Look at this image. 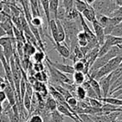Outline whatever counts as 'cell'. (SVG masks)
<instances>
[{"instance_id": "33", "label": "cell", "mask_w": 122, "mask_h": 122, "mask_svg": "<svg viewBox=\"0 0 122 122\" xmlns=\"http://www.w3.org/2000/svg\"><path fill=\"white\" fill-rule=\"evenodd\" d=\"M32 68L34 72H41L44 70V65L43 63H34Z\"/></svg>"}, {"instance_id": "21", "label": "cell", "mask_w": 122, "mask_h": 122, "mask_svg": "<svg viewBox=\"0 0 122 122\" xmlns=\"http://www.w3.org/2000/svg\"><path fill=\"white\" fill-rule=\"evenodd\" d=\"M75 96L79 99L80 100H85L86 99V91H85V88L82 85H78L75 88Z\"/></svg>"}, {"instance_id": "3", "label": "cell", "mask_w": 122, "mask_h": 122, "mask_svg": "<svg viewBox=\"0 0 122 122\" xmlns=\"http://www.w3.org/2000/svg\"><path fill=\"white\" fill-rule=\"evenodd\" d=\"M92 5L95 14H103L106 16H110V14L116 8H119L115 5L112 0H95Z\"/></svg>"}, {"instance_id": "23", "label": "cell", "mask_w": 122, "mask_h": 122, "mask_svg": "<svg viewBox=\"0 0 122 122\" xmlns=\"http://www.w3.org/2000/svg\"><path fill=\"white\" fill-rule=\"evenodd\" d=\"M74 6L75 9L78 11L80 14H81L85 9H86L90 5L86 4L83 0H74Z\"/></svg>"}, {"instance_id": "24", "label": "cell", "mask_w": 122, "mask_h": 122, "mask_svg": "<svg viewBox=\"0 0 122 122\" xmlns=\"http://www.w3.org/2000/svg\"><path fill=\"white\" fill-rule=\"evenodd\" d=\"M65 19H67V20H76L77 19L80 18V13L75 8H73L65 14Z\"/></svg>"}, {"instance_id": "37", "label": "cell", "mask_w": 122, "mask_h": 122, "mask_svg": "<svg viewBox=\"0 0 122 122\" xmlns=\"http://www.w3.org/2000/svg\"><path fill=\"white\" fill-rule=\"evenodd\" d=\"M84 2L86 4H88V5H92V4H94V2H95V0H83Z\"/></svg>"}, {"instance_id": "11", "label": "cell", "mask_w": 122, "mask_h": 122, "mask_svg": "<svg viewBox=\"0 0 122 122\" xmlns=\"http://www.w3.org/2000/svg\"><path fill=\"white\" fill-rule=\"evenodd\" d=\"M87 75V77H88L87 81H88V83L90 84V85L91 86V88L95 90V94H96L98 99L101 98L102 93H101V90H100V84H99V81L95 80V79L90 77L89 75Z\"/></svg>"}, {"instance_id": "35", "label": "cell", "mask_w": 122, "mask_h": 122, "mask_svg": "<svg viewBox=\"0 0 122 122\" xmlns=\"http://www.w3.org/2000/svg\"><path fill=\"white\" fill-rule=\"evenodd\" d=\"M6 100H7V98H6L5 93H4V90H1V91H0V102L4 103Z\"/></svg>"}, {"instance_id": "38", "label": "cell", "mask_w": 122, "mask_h": 122, "mask_svg": "<svg viewBox=\"0 0 122 122\" xmlns=\"http://www.w3.org/2000/svg\"><path fill=\"white\" fill-rule=\"evenodd\" d=\"M3 105H4V103H2V102H0V115L3 113V110H4V107H3Z\"/></svg>"}, {"instance_id": "5", "label": "cell", "mask_w": 122, "mask_h": 122, "mask_svg": "<svg viewBox=\"0 0 122 122\" xmlns=\"http://www.w3.org/2000/svg\"><path fill=\"white\" fill-rule=\"evenodd\" d=\"M92 26H93V29H94V34H95V38H96V40L98 42L99 45L101 46L102 44L105 42V32H104V28L99 24V22L95 19L93 22L91 23Z\"/></svg>"}, {"instance_id": "19", "label": "cell", "mask_w": 122, "mask_h": 122, "mask_svg": "<svg viewBox=\"0 0 122 122\" xmlns=\"http://www.w3.org/2000/svg\"><path fill=\"white\" fill-rule=\"evenodd\" d=\"M74 84L77 85H81L85 81V75L82 72L75 71L73 74Z\"/></svg>"}, {"instance_id": "4", "label": "cell", "mask_w": 122, "mask_h": 122, "mask_svg": "<svg viewBox=\"0 0 122 122\" xmlns=\"http://www.w3.org/2000/svg\"><path fill=\"white\" fill-rule=\"evenodd\" d=\"M46 64H47V67H48V69H49V71L50 80L53 82V83H55V84H54V85H62L63 84H73L72 80H70L67 75H65L64 73L59 71V70H56L55 68L51 66L47 61H46Z\"/></svg>"}, {"instance_id": "9", "label": "cell", "mask_w": 122, "mask_h": 122, "mask_svg": "<svg viewBox=\"0 0 122 122\" xmlns=\"http://www.w3.org/2000/svg\"><path fill=\"white\" fill-rule=\"evenodd\" d=\"M3 90H4V93H5L6 98H7L8 102L9 103V105H10L11 106L15 105L16 101L18 100L17 95H16L14 90L11 87V85H9L8 81H7V84H6V86L4 87V89Z\"/></svg>"}, {"instance_id": "2", "label": "cell", "mask_w": 122, "mask_h": 122, "mask_svg": "<svg viewBox=\"0 0 122 122\" xmlns=\"http://www.w3.org/2000/svg\"><path fill=\"white\" fill-rule=\"evenodd\" d=\"M122 54V49L121 48H119L117 46H113L111 47L109 51L105 54H104L101 57H99L95 59V61L94 62V64L92 65V66L90 68L89 70V73L92 71H95L97 70L98 69H100V67H102L103 65H105L106 63H108L110 59H112L113 58L116 57L118 55Z\"/></svg>"}, {"instance_id": "27", "label": "cell", "mask_w": 122, "mask_h": 122, "mask_svg": "<svg viewBox=\"0 0 122 122\" xmlns=\"http://www.w3.org/2000/svg\"><path fill=\"white\" fill-rule=\"evenodd\" d=\"M86 100L88 101L89 105L93 108H101L103 103L100 101L99 99H94V98H87L86 97Z\"/></svg>"}, {"instance_id": "12", "label": "cell", "mask_w": 122, "mask_h": 122, "mask_svg": "<svg viewBox=\"0 0 122 122\" xmlns=\"http://www.w3.org/2000/svg\"><path fill=\"white\" fill-rule=\"evenodd\" d=\"M56 24H57V37H56V42L63 43L65 41V32L64 27L61 24V21L59 19H56Z\"/></svg>"}, {"instance_id": "8", "label": "cell", "mask_w": 122, "mask_h": 122, "mask_svg": "<svg viewBox=\"0 0 122 122\" xmlns=\"http://www.w3.org/2000/svg\"><path fill=\"white\" fill-rule=\"evenodd\" d=\"M98 81L101 90L102 97H107L110 93V74L100 78Z\"/></svg>"}, {"instance_id": "10", "label": "cell", "mask_w": 122, "mask_h": 122, "mask_svg": "<svg viewBox=\"0 0 122 122\" xmlns=\"http://www.w3.org/2000/svg\"><path fill=\"white\" fill-rule=\"evenodd\" d=\"M105 42L107 43L110 47L113 46H117L119 48L122 49V38L121 37H115L113 35H105Z\"/></svg>"}, {"instance_id": "15", "label": "cell", "mask_w": 122, "mask_h": 122, "mask_svg": "<svg viewBox=\"0 0 122 122\" xmlns=\"http://www.w3.org/2000/svg\"><path fill=\"white\" fill-rule=\"evenodd\" d=\"M36 50H37V49L33 44L25 42L24 44V47H23V54H24L23 57H32V55L36 52Z\"/></svg>"}, {"instance_id": "13", "label": "cell", "mask_w": 122, "mask_h": 122, "mask_svg": "<svg viewBox=\"0 0 122 122\" xmlns=\"http://www.w3.org/2000/svg\"><path fill=\"white\" fill-rule=\"evenodd\" d=\"M49 14L50 19H57L58 11L59 7V0H49Z\"/></svg>"}, {"instance_id": "7", "label": "cell", "mask_w": 122, "mask_h": 122, "mask_svg": "<svg viewBox=\"0 0 122 122\" xmlns=\"http://www.w3.org/2000/svg\"><path fill=\"white\" fill-rule=\"evenodd\" d=\"M49 39L51 40V42L54 44V49H56L59 54L61 57L67 59V58H70V49H69V47L66 44H63V43H59V42H54L52 39V38H49Z\"/></svg>"}, {"instance_id": "26", "label": "cell", "mask_w": 122, "mask_h": 122, "mask_svg": "<svg viewBox=\"0 0 122 122\" xmlns=\"http://www.w3.org/2000/svg\"><path fill=\"white\" fill-rule=\"evenodd\" d=\"M50 117L52 122H64V116L56 110L50 112Z\"/></svg>"}, {"instance_id": "20", "label": "cell", "mask_w": 122, "mask_h": 122, "mask_svg": "<svg viewBox=\"0 0 122 122\" xmlns=\"http://www.w3.org/2000/svg\"><path fill=\"white\" fill-rule=\"evenodd\" d=\"M32 58L34 63H43V61L45 59L46 55L44 51L39 49V50H36V52L32 55Z\"/></svg>"}, {"instance_id": "32", "label": "cell", "mask_w": 122, "mask_h": 122, "mask_svg": "<svg viewBox=\"0 0 122 122\" xmlns=\"http://www.w3.org/2000/svg\"><path fill=\"white\" fill-rule=\"evenodd\" d=\"M28 122H44V120H43V117L41 116V115L33 114L30 116V118L29 119Z\"/></svg>"}, {"instance_id": "39", "label": "cell", "mask_w": 122, "mask_h": 122, "mask_svg": "<svg viewBox=\"0 0 122 122\" xmlns=\"http://www.w3.org/2000/svg\"><path fill=\"white\" fill-rule=\"evenodd\" d=\"M75 122H81V121H80V120H75Z\"/></svg>"}, {"instance_id": "31", "label": "cell", "mask_w": 122, "mask_h": 122, "mask_svg": "<svg viewBox=\"0 0 122 122\" xmlns=\"http://www.w3.org/2000/svg\"><path fill=\"white\" fill-rule=\"evenodd\" d=\"M63 8L65 13H68L74 8V0H63Z\"/></svg>"}, {"instance_id": "25", "label": "cell", "mask_w": 122, "mask_h": 122, "mask_svg": "<svg viewBox=\"0 0 122 122\" xmlns=\"http://www.w3.org/2000/svg\"><path fill=\"white\" fill-rule=\"evenodd\" d=\"M34 78L35 79L36 81L39 82H46L48 81V75L44 70L41 72H36L34 75Z\"/></svg>"}, {"instance_id": "40", "label": "cell", "mask_w": 122, "mask_h": 122, "mask_svg": "<svg viewBox=\"0 0 122 122\" xmlns=\"http://www.w3.org/2000/svg\"><path fill=\"white\" fill-rule=\"evenodd\" d=\"M1 90H2V87H1V85H0V91H1Z\"/></svg>"}, {"instance_id": "22", "label": "cell", "mask_w": 122, "mask_h": 122, "mask_svg": "<svg viewBox=\"0 0 122 122\" xmlns=\"http://www.w3.org/2000/svg\"><path fill=\"white\" fill-rule=\"evenodd\" d=\"M120 76H122V65L118 66L114 71L110 73V85L113 83L114 81L119 79Z\"/></svg>"}, {"instance_id": "30", "label": "cell", "mask_w": 122, "mask_h": 122, "mask_svg": "<svg viewBox=\"0 0 122 122\" xmlns=\"http://www.w3.org/2000/svg\"><path fill=\"white\" fill-rule=\"evenodd\" d=\"M42 24H43V21H42V19H40V17H32V19H31L29 24L40 29V28L42 27Z\"/></svg>"}, {"instance_id": "16", "label": "cell", "mask_w": 122, "mask_h": 122, "mask_svg": "<svg viewBox=\"0 0 122 122\" xmlns=\"http://www.w3.org/2000/svg\"><path fill=\"white\" fill-rule=\"evenodd\" d=\"M45 108H46V110L49 112L54 111V110H55L56 108H57V102H56V100H54L49 94V95L46 97Z\"/></svg>"}, {"instance_id": "6", "label": "cell", "mask_w": 122, "mask_h": 122, "mask_svg": "<svg viewBox=\"0 0 122 122\" xmlns=\"http://www.w3.org/2000/svg\"><path fill=\"white\" fill-rule=\"evenodd\" d=\"M47 62L53 66L54 68H55L56 70H58L59 71L62 72V73L65 74H69V75H73L74 72H75V70H74L73 66L70 65H66V64H62V63H58V62H53L50 59H49L47 57L45 58Z\"/></svg>"}, {"instance_id": "18", "label": "cell", "mask_w": 122, "mask_h": 122, "mask_svg": "<svg viewBox=\"0 0 122 122\" xmlns=\"http://www.w3.org/2000/svg\"><path fill=\"white\" fill-rule=\"evenodd\" d=\"M82 86L85 88V91H86V97L87 98H94V99H98L96 94H95V90L91 88V86L90 85V84L88 83L87 80H85L83 84H82Z\"/></svg>"}, {"instance_id": "29", "label": "cell", "mask_w": 122, "mask_h": 122, "mask_svg": "<svg viewBox=\"0 0 122 122\" xmlns=\"http://www.w3.org/2000/svg\"><path fill=\"white\" fill-rule=\"evenodd\" d=\"M65 100H66V102H67V104H68L69 106H70L73 110H74V109L76 108L77 105H78V101H79V100H77L75 96H73V95H70V96L67 97V98L65 99ZM74 112H75V111H74Z\"/></svg>"}, {"instance_id": "17", "label": "cell", "mask_w": 122, "mask_h": 122, "mask_svg": "<svg viewBox=\"0 0 122 122\" xmlns=\"http://www.w3.org/2000/svg\"><path fill=\"white\" fill-rule=\"evenodd\" d=\"M99 100L102 102V103H106L110 104V105H113L115 106H121L122 105V100L117 98H114V97H101Z\"/></svg>"}, {"instance_id": "28", "label": "cell", "mask_w": 122, "mask_h": 122, "mask_svg": "<svg viewBox=\"0 0 122 122\" xmlns=\"http://www.w3.org/2000/svg\"><path fill=\"white\" fill-rule=\"evenodd\" d=\"M110 35L115 36V37H121L122 36V22L116 24V25L113 28L111 33H110Z\"/></svg>"}, {"instance_id": "36", "label": "cell", "mask_w": 122, "mask_h": 122, "mask_svg": "<svg viewBox=\"0 0 122 122\" xmlns=\"http://www.w3.org/2000/svg\"><path fill=\"white\" fill-rule=\"evenodd\" d=\"M4 36H7V34H6L5 31L0 27V39H1L2 37H4Z\"/></svg>"}, {"instance_id": "1", "label": "cell", "mask_w": 122, "mask_h": 122, "mask_svg": "<svg viewBox=\"0 0 122 122\" xmlns=\"http://www.w3.org/2000/svg\"><path fill=\"white\" fill-rule=\"evenodd\" d=\"M121 63H122V54H120V55H118L116 57L113 58L112 59H110L108 63H106L105 65L100 67L97 70L90 72L88 75L90 77H92V78L95 79L96 80H99L102 77L105 76L107 75H110L117 67L120 66L121 65Z\"/></svg>"}, {"instance_id": "34", "label": "cell", "mask_w": 122, "mask_h": 122, "mask_svg": "<svg viewBox=\"0 0 122 122\" xmlns=\"http://www.w3.org/2000/svg\"><path fill=\"white\" fill-rule=\"evenodd\" d=\"M0 122H10V120L6 114L2 113L0 115Z\"/></svg>"}, {"instance_id": "14", "label": "cell", "mask_w": 122, "mask_h": 122, "mask_svg": "<svg viewBox=\"0 0 122 122\" xmlns=\"http://www.w3.org/2000/svg\"><path fill=\"white\" fill-rule=\"evenodd\" d=\"M81 15L84 19H85L90 23H92L95 19V18H96V14H95V10H94L91 6H89L86 9H85L81 13Z\"/></svg>"}]
</instances>
